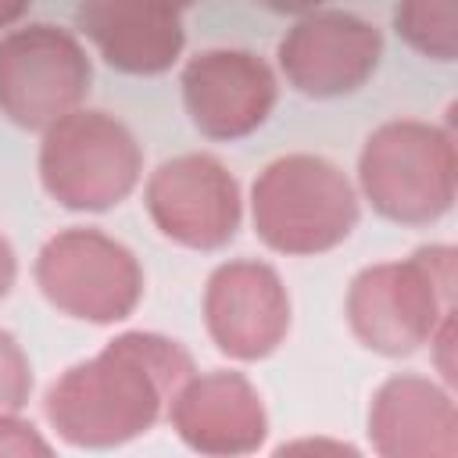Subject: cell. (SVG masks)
<instances>
[{"mask_svg": "<svg viewBox=\"0 0 458 458\" xmlns=\"http://www.w3.org/2000/svg\"><path fill=\"white\" fill-rule=\"evenodd\" d=\"M32 272L47 304L79 322L114 326L143 301V268L136 254L93 225L54 233L39 247Z\"/></svg>", "mask_w": 458, "mask_h": 458, "instance_id": "obj_6", "label": "cell"}, {"mask_svg": "<svg viewBox=\"0 0 458 458\" xmlns=\"http://www.w3.org/2000/svg\"><path fill=\"white\" fill-rule=\"evenodd\" d=\"M290 293L283 276L258 258L222 261L204 286V329L233 361L276 354L290 333Z\"/></svg>", "mask_w": 458, "mask_h": 458, "instance_id": "obj_10", "label": "cell"}, {"mask_svg": "<svg viewBox=\"0 0 458 458\" xmlns=\"http://www.w3.org/2000/svg\"><path fill=\"white\" fill-rule=\"evenodd\" d=\"M79 32L125 75H161L186 47L182 11L168 0H82Z\"/></svg>", "mask_w": 458, "mask_h": 458, "instance_id": "obj_14", "label": "cell"}, {"mask_svg": "<svg viewBox=\"0 0 458 458\" xmlns=\"http://www.w3.org/2000/svg\"><path fill=\"white\" fill-rule=\"evenodd\" d=\"M32 397V365L21 344L0 329V415L4 411H21Z\"/></svg>", "mask_w": 458, "mask_h": 458, "instance_id": "obj_16", "label": "cell"}, {"mask_svg": "<svg viewBox=\"0 0 458 458\" xmlns=\"http://www.w3.org/2000/svg\"><path fill=\"white\" fill-rule=\"evenodd\" d=\"M168 4H175V7H179V11H186V7H193V4H197V0H168Z\"/></svg>", "mask_w": 458, "mask_h": 458, "instance_id": "obj_23", "label": "cell"}, {"mask_svg": "<svg viewBox=\"0 0 458 458\" xmlns=\"http://www.w3.org/2000/svg\"><path fill=\"white\" fill-rule=\"evenodd\" d=\"M397 36L429 61L458 57V0H397Z\"/></svg>", "mask_w": 458, "mask_h": 458, "instance_id": "obj_15", "label": "cell"}, {"mask_svg": "<svg viewBox=\"0 0 458 458\" xmlns=\"http://www.w3.org/2000/svg\"><path fill=\"white\" fill-rule=\"evenodd\" d=\"M458 250L429 243L401 261H376L354 272L344 301L354 340L383 358H408L454 311Z\"/></svg>", "mask_w": 458, "mask_h": 458, "instance_id": "obj_2", "label": "cell"}, {"mask_svg": "<svg viewBox=\"0 0 458 458\" xmlns=\"http://www.w3.org/2000/svg\"><path fill=\"white\" fill-rule=\"evenodd\" d=\"M454 336H458V326H454V311H447L444 318H440V326L433 329V336L426 340L429 344V351H433V365H437V372H440V379L447 383V386H454Z\"/></svg>", "mask_w": 458, "mask_h": 458, "instance_id": "obj_18", "label": "cell"}, {"mask_svg": "<svg viewBox=\"0 0 458 458\" xmlns=\"http://www.w3.org/2000/svg\"><path fill=\"white\" fill-rule=\"evenodd\" d=\"M369 444L379 458H458V404L447 383L397 372L369 401Z\"/></svg>", "mask_w": 458, "mask_h": 458, "instance_id": "obj_13", "label": "cell"}, {"mask_svg": "<svg viewBox=\"0 0 458 458\" xmlns=\"http://www.w3.org/2000/svg\"><path fill=\"white\" fill-rule=\"evenodd\" d=\"M29 4L32 0H0V29L18 25L25 18V11H29Z\"/></svg>", "mask_w": 458, "mask_h": 458, "instance_id": "obj_22", "label": "cell"}, {"mask_svg": "<svg viewBox=\"0 0 458 458\" xmlns=\"http://www.w3.org/2000/svg\"><path fill=\"white\" fill-rule=\"evenodd\" d=\"M0 454L11 458H47L54 454V444L29 422L21 419V411H4L0 415Z\"/></svg>", "mask_w": 458, "mask_h": 458, "instance_id": "obj_17", "label": "cell"}, {"mask_svg": "<svg viewBox=\"0 0 458 458\" xmlns=\"http://www.w3.org/2000/svg\"><path fill=\"white\" fill-rule=\"evenodd\" d=\"M193 372V354L179 340L129 329L93 358L68 365L47 386L43 415L72 447H122L165 419L168 401Z\"/></svg>", "mask_w": 458, "mask_h": 458, "instance_id": "obj_1", "label": "cell"}, {"mask_svg": "<svg viewBox=\"0 0 458 458\" xmlns=\"http://www.w3.org/2000/svg\"><path fill=\"white\" fill-rule=\"evenodd\" d=\"M358 186L376 215L397 225L444 218L458 193V147L451 125L390 118L376 125L358 154Z\"/></svg>", "mask_w": 458, "mask_h": 458, "instance_id": "obj_4", "label": "cell"}, {"mask_svg": "<svg viewBox=\"0 0 458 458\" xmlns=\"http://www.w3.org/2000/svg\"><path fill=\"white\" fill-rule=\"evenodd\" d=\"M383 57V36L372 21L336 7L297 14L276 47L286 82L315 100L347 97L361 89Z\"/></svg>", "mask_w": 458, "mask_h": 458, "instance_id": "obj_9", "label": "cell"}, {"mask_svg": "<svg viewBox=\"0 0 458 458\" xmlns=\"http://www.w3.org/2000/svg\"><path fill=\"white\" fill-rule=\"evenodd\" d=\"M93 64L75 32L32 21L0 36V114L18 129L43 132L82 107Z\"/></svg>", "mask_w": 458, "mask_h": 458, "instance_id": "obj_7", "label": "cell"}, {"mask_svg": "<svg viewBox=\"0 0 458 458\" xmlns=\"http://www.w3.org/2000/svg\"><path fill=\"white\" fill-rule=\"evenodd\" d=\"M154 229L186 250H222L243 222L236 175L215 154H175L161 161L143 190Z\"/></svg>", "mask_w": 458, "mask_h": 458, "instance_id": "obj_8", "label": "cell"}, {"mask_svg": "<svg viewBox=\"0 0 458 458\" xmlns=\"http://www.w3.org/2000/svg\"><path fill=\"white\" fill-rule=\"evenodd\" d=\"M279 451H333V454H358L351 444H329V440H297V444H283Z\"/></svg>", "mask_w": 458, "mask_h": 458, "instance_id": "obj_21", "label": "cell"}, {"mask_svg": "<svg viewBox=\"0 0 458 458\" xmlns=\"http://www.w3.org/2000/svg\"><path fill=\"white\" fill-rule=\"evenodd\" d=\"M143 175V150L125 122L75 107L43 129L39 182L68 211H111Z\"/></svg>", "mask_w": 458, "mask_h": 458, "instance_id": "obj_5", "label": "cell"}, {"mask_svg": "<svg viewBox=\"0 0 458 458\" xmlns=\"http://www.w3.org/2000/svg\"><path fill=\"white\" fill-rule=\"evenodd\" d=\"M179 86L193 129L218 143L258 132L279 100L272 64L240 47H211L193 54L179 75Z\"/></svg>", "mask_w": 458, "mask_h": 458, "instance_id": "obj_11", "label": "cell"}, {"mask_svg": "<svg viewBox=\"0 0 458 458\" xmlns=\"http://www.w3.org/2000/svg\"><path fill=\"white\" fill-rule=\"evenodd\" d=\"M358 190L322 154H283L250 186L258 240L286 258H315L340 247L358 225Z\"/></svg>", "mask_w": 458, "mask_h": 458, "instance_id": "obj_3", "label": "cell"}, {"mask_svg": "<svg viewBox=\"0 0 458 458\" xmlns=\"http://www.w3.org/2000/svg\"><path fill=\"white\" fill-rule=\"evenodd\" d=\"M165 419L190 451L211 458L254 454L268 437V411L258 386L233 369L193 372L168 401Z\"/></svg>", "mask_w": 458, "mask_h": 458, "instance_id": "obj_12", "label": "cell"}, {"mask_svg": "<svg viewBox=\"0 0 458 458\" xmlns=\"http://www.w3.org/2000/svg\"><path fill=\"white\" fill-rule=\"evenodd\" d=\"M14 279H18V258H14V247H11V240L0 233V301L11 293Z\"/></svg>", "mask_w": 458, "mask_h": 458, "instance_id": "obj_19", "label": "cell"}, {"mask_svg": "<svg viewBox=\"0 0 458 458\" xmlns=\"http://www.w3.org/2000/svg\"><path fill=\"white\" fill-rule=\"evenodd\" d=\"M258 4L268 7V11H276V14H308V11L322 7L326 0H258Z\"/></svg>", "mask_w": 458, "mask_h": 458, "instance_id": "obj_20", "label": "cell"}]
</instances>
